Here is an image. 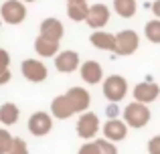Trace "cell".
<instances>
[{
  "label": "cell",
  "mask_w": 160,
  "mask_h": 154,
  "mask_svg": "<svg viewBox=\"0 0 160 154\" xmlns=\"http://www.w3.org/2000/svg\"><path fill=\"white\" fill-rule=\"evenodd\" d=\"M150 118H152V114L148 110V103H140L134 99L132 103H128L124 107V120L130 128H136V130L138 128H144L150 122Z\"/></svg>",
  "instance_id": "cell-1"
},
{
  "label": "cell",
  "mask_w": 160,
  "mask_h": 154,
  "mask_svg": "<svg viewBox=\"0 0 160 154\" xmlns=\"http://www.w3.org/2000/svg\"><path fill=\"white\" fill-rule=\"evenodd\" d=\"M102 91L109 103H120L126 97V93H128V81L122 75H109L103 79Z\"/></svg>",
  "instance_id": "cell-2"
},
{
  "label": "cell",
  "mask_w": 160,
  "mask_h": 154,
  "mask_svg": "<svg viewBox=\"0 0 160 154\" xmlns=\"http://www.w3.org/2000/svg\"><path fill=\"white\" fill-rule=\"evenodd\" d=\"M140 47V37H138L136 31H120L116 35V49H113V55L118 57H130L138 51Z\"/></svg>",
  "instance_id": "cell-3"
},
{
  "label": "cell",
  "mask_w": 160,
  "mask_h": 154,
  "mask_svg": "<svg viewBox=\"0 0 160 154\" xmlns=\"http://www.w3.org/2000/svg\"><path fill=\"white\" fill-rule=\"evenodd\" d=\"M102 128L99 124V118L93 114V112H83L79 114V120L75 124V132H77L79 138L83 140H93L98 136V130Z\"/></svg>",
  "instance_id": "cell-4"
},
{
  "label": "cell",
  "mask_w": 160,
  "mask_h": 154,
  "mask_svg": "<svg viewBox=\"0 0 160 154\" xmlns=\"http://www.w3.org/2000/svg\"><path fill=\"white\" fill-rule=\"evenodd\" d=\"M27 2H22V0H6V2L0 6V16H2V20L6 24H20L24 22V18H27V6H24Z\"/></svg>",
  "instance_id": "cell-5"
},
{
  "label": "cell",
  "mask_w": 160,
  "mask_h": 154,
  "mask_svg": "<svg viewBox=\"0 0 160 154\" xmlns=\"http://www.w3.org/2000/svg\"><path fill=\"white\" fill-rule=\"evenodd\" d=\"M20 73L24 75V79L31 83H41L49 77V69L43 61L39 59H24L20 63Z\"/></svg>",
  "instance_id": "cell-6"
},
{
  "label": "cell",
  "mask_w": 160,
  "mask_h": 154,
  "mask_svg": "<svg viewBox=\"0 0 160 154\" xmlns=\"http://www.w3.org/2000/svg\"><path fill=\"white\" fill-rule=\"evenodd\" d=\"M27 128L32 136L43 138V136H47L49 132L53 130V116L47 114V112H35V114L28 118Z\"/></svg>",
  "instance_id": "cell-7"
},
{
  "label": "cell",
  "mask_w": 160,
  "mask_h": 154,
  "mask_svg": "<svg viewBox=\"0 0 160 154\" xmlns=\"http://www.w3.org/2000/svg\"><path fill=\"white\" fill-rule=\"evenodd\" d=\"M65 97L69 99L71 107L75 110V114H83V112L89 110V103H91V95L85 87L81 85H75V87H69L65 91Z\"/></svg>",
  "instance_id": "cell-8"
},
{
  "label": "cell",
  "mask_w": 160,
  "mask_h": 154,
  "mask_svg": "<svg viewBox=\"0 0 160 154\" xmlns=\"http://www.w3.org/2000/svg\"><path fill=\"white\" fill-rule=\"evenodd\" d=\"M81 67V59H79L77 51H71V49H65V51H59L55 55V69L59 73H73Z\"/></svg>",
  "instance_id": "cell-9"
},
{
  "label": "cell",
  "mask_w": 160,
  "mask_h": 154,
  "mask_svg": "<svg viewBox=\"0 0 160 154\" xmlns=\"http://www.w3.org/2000/svg\"><path fill=\"white\" fill-rule=\"evenodd\" d=\"M109 16H112L109 6H108V4H103V2H98V4H91V6H89V14H87L85 22H87V27H89V28L99 31V28H103L109 22Z\"/></svg>",
  "instance_id": "cell-10"
},
{
  "label": "cell",
  "mask_w": 160,
  "mask_h": 154,
  "mask_svg": "<svg viewBox=\"0 0 160 154\" xmlns=\"http://www.w3.org/2000/svg\"><path fill=\"white\" fill-rule=\"evenodd\" d=\"M132 95L140 103H152L160 97V85L154 81H140V83L134 85Z\"/></svg>",
  "instance_id": "cell-11"
},
{
  "label": "cell",
  "mask_w": 160,
  "mask_h": 154,
  "mask_svg": "<svg viewBox=\"0 0 160 154\" xmlns=\"http://www.w3.org/2000/svg\"><path fill=\"white\" fill-rule=\"evenodd\" d=\"M128 124L126 120H120V118H108V122L102 126V132H103V138L112 140V142H122V140L128 136Z\"/></svg>",
  "instance_id": "cell-12"
},
{
  "label": "cell",
  "mask_w": 160,
  "mask_h": 154,
  "mask_svg": "<svg viewBox=\"0 0 160 154\" xmlns=\"http://www.w3.org/2000/svg\"><path fill=\"white\" fill-rule=\"evenodd\" d=\"M79 71H81V79L87 83V85H98L99 81H103V67L93 59L83 61L81 67H79Z\"/></svg>",
  "instance_id": "cell-13"
},
{
  "label": "cell",
  "mask_w": 160,
  "mask_h": 154,
  "mask_svg": "<svg viewBox=\"0 0 160 154\" xmlns=\"http://www.w3.org/2000/svg\"><path fill=\"white\" fill-rule=\"evenodd\" d=\"M39 35H43V37H47V39H53V41H59V43H61L63 35H65V27H63V22L59 18L49 16V18H45L43 22H41Z\"/></svg>",
  "instance_id": "cell-14"
},
{
  "label": "cell",
  "mask_w": 160,
  "mask_h": 154,
  "mask_svg": "<svg viewBox=\"0 0 160 154\" xmlns=\"http://www.w3.org/2000/svg\"><path fill=\"white\" fill-rule=\"evenodd\" d=\"M89 43L93 45L95 49L113 53V49H116V35H112V32L102 31V28H99V31H93L89 35Z\"/></svg>",
  "instance_id": "cell-15"
},
{
  "label": "cell",
  "mask_w": 160,
  "mask_h": 154,
  "mask_svg": "<svg viewBox=\"0 0 160 154\" xmlns=\"http://www.w3.org/2000/svg\"><path fill=\"white\" fill-rule=\"evenodd\" d=\"M51 116L57 118V120H69L71 116H75V110L71 107V103H69V99L65 97V93L57 95L51 102Z\"/></svg>",
  "instance_id": "cell-16"
},
{
  "label": "cell",
  "mask_w": 160,
  "mask_h": 154,
  "mask_svg": "<svg viewBox=\"0 0 160 154\" xmlns=\"http://www.w3.org/2000/svg\"><path fill=\"white\" fill-rule=\"evenodd\" d=\"M35 51L43 59H51V57H55L59 53V41H53V39H47V37L39 35L35 39Z\"/></svg>",
  "instance_id": "cell-17"
},
{
  "label": "cell",
  "mask_w": 160,
  "mask_h": 154,
  "mask_svg": "<svg viewBox=\"0 0 160 154\" xmlns=\"http://www.w3.org/2000/svg\"><path fill=\"white\" fill-rule=\"evenodd\" d=\"M20 118V110L16 103L12 102H6L0 106V124H4V126H12V124H16Z\"/></svg>",
  "instance_id": "cell-18"
},
{
  "label": "cell",
  "mask_w": 160,
  "mask_h": 154,
  "mask_svg": "<svg viewBox=\"0 0 160 154\" xmlns=\"http://www.w3.org/2000/svg\"><path fill=\"white\" fill-rule=\"evenodd\" d=\"M87 14H89L87 2H67V16L73 22H85Z\"/></svg>",
  "instance_id": "cell-19"
},
{
  "label": "cell",
  "mask_w": 160,
  "mask_h": 154,
  "mask_svg": "<svg viewBox=\"0 0 160 154\" xmlns=\"http://www.w3.org/2000/svg\"><path fill=\"white\" fill-rule=\"evenodd\" d=\"M113 12L122 18H132L138 12V2L136 0H113Z\"/></svg>",
  "instance_id": "cell-20"
},
{
  "label": "cell",
  "mask_w": 160,
  "mask_h": 154,
  "mask_svg": "<svg viewBox=\"0 0 160 154\" xmlns=\"http://www.w3.org/2000/svg\"><path fill=\"white\" fill-rule=\"evenodd\" d=\"M144 37L154 45H160V18L154 16L152 20H148L144 27Z\"/></svg>",
  "instance_id": "cell-21"
},
{
  "label": "cell",
  "mask_w": 160,
  "mask_h": 154,
  "mask_svg": "<svg viewBox=\"0 0 160 154\" xmlns=\"http://www.w3.org/2000/svg\"><path fill=\"white\" fill-rule=\"evenodd\" d=\"M12 140H14V136L6 128H0V154H8V150L12 146Z\"/></svg>",
  "instance_id": "cell-22"
},
{
  "label": "cell",
  "mask_w": 160,
  "mask_h": 154,
  "mask_svg": "<svg viewBox=\"0 0 160 154\" xmlns=\"http://www.w3.org/2000/svg\"><path fill=\"white\" fill-rule=\"evenodd\" d=\"M95 142H98V146H99V154H120V152H118L116 142H112V140H108V138H98Z\"/></svg>",
  "instance_id": "cell-23"
},
{
  "label": "cell",
  "mask_w": 160,
  "mask_h": 154,
  "mask_svg": "<svg viewBox=\"0 0 160 154\" xmlns=\"http://www.w3.org/2000/svg\"><path fill=\"white\" fill-rule=\"evenodd\" d=\"M8 154H28V146H27V142H24L22 138H14V140H12L10 150H8Z\"/></svg>",
  "instance_id": "cell-24"
},
{
  "label": "cell",
  "mask_w": 160,
  "mask_h": 154,
  "mask_svg": "<svg viewBox=\"0 0 160 154\" xmlns=\"http://www.w3.org/2000/svg\"><path fill=\"white\" fill-rule=\"evenodd\" d=\"M77 154H99L98 142H85V144H83V146L77 150Z\"/></svg>",
  "instance_id": "cell-25"
},
{
  "label": "cell",
  "mask_w": 160,
  "mask_h": 154,
  "mask_svg": "<svg viewBox=\"0 0 160 154\" xmlns=\"http://www.w3.org/2000/svg\"><path fill=\"white\" fill-rule=\"evenodd\" d=\"M148 154H160V134L148 140Z\"/></svg>",
  "instance_id": "cell-26"
},
{
  "label": "cell",
  "mask_w": 160,
  "mask_h": 154,
  "mask_svg": "<svg viewBox=\"0 0 160 154\" xmlns=\"http://www.w3.org/2000/svg\"><path fill=\"white\" fill-rule=\"evenodd\" d=\"M10 67V53L6 49H0V69H8Z\"/></svg>",
  "instance_id": "cell-27"
},
{
  "label": "cell",
  "mask_w": 160,
  "mask_h": 154,
  "mask_svg": "<svg viewBox=\"0 0 160 154\" xmlns=\"http://www.w3.org/2000/svg\"><path fill=\"white\" fill-rule=\"evenodd\" d=\"M12 73H10V67L8 69H0V85H6L8 81H10Z\"/></svg>",
  "instance_id": "cell-28"
},
{
  "label": "cell",
  "mask_w": 160,
  "mask_h": 154,
  "mask_svg": "<svg viewBox=\"0 0 160 154\" xmlns=\"http://www.w3.org/2000/svg\"><path fill=\"white\" fill-rule=\"evenodd\" d=\"M106 112H108V118H118V114H120V107H118V103H109Z\"/></svg>",
  "instance_id": "cell-29"
},
{
  "label": "cell",
  "mask_w": 160,
  "mask_h": 154,
  "mask_svg": "<svg viewBox=\"0 0 160 154\" xmlns=\"http://www.w3.org/2000/svg\"><path fill=\"white\" fill-rule=\"evenodd\" d=\"M150 8H152V14L156 16V18H160V0H154Z\"/></svg>",
  "instance_id": "cell-30"
},
{
  "label": "cell",
  "mask_w": 160,
  "mask_h": 154,
  "mask_svg": "<svg viewBox=\"0 0 160 154\" xmlns=\"http://www.w3.org/2000/svg\"><path fill=\"white\" fill-rule=\"evenodd\" d=\"M67 2H87V0H67Z\"/></svg>",
  "instance_id": "cell-31"
},
{
  "label": "cell",
  "mask_w": 160,
  "mask_h": 154,
  "mask_svg": "<svg viewBox=\"0 0 160 154\" xmlns=\"http://www.w3.org/2000/svg\"><path fill=\"white\" fill-rule=\"evenodd\" d=\"M22 2H37V0H22Z\"/></svg>",
  "instance_id": "cell-32"
},
{
  "label": "cell",
  "mask_w": 160,
  "mask_h": 154,
  "mask_svg": "<svg viewBox=\"0 0 160 154\" xmlns=\"http://www.w3.org/2000/svg\"><path fill=\"white\" fill-rule=\"evenodd\" d=\"M2 22H4V20H2V16H0V27H2Z\"/></svg>",
  "instance_id": "cell-33"
}]
</instances>
